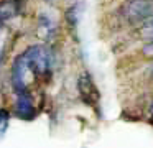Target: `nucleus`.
I'll list each match as a JSON object with an SVG mask.
<instances>
[{"mask_svg":"<svg viewBox=\"0 0 153 148\" xmlns=\"http://www.w3.org/2000/svg\"><path fill=\"white\" fill-rule=\"evenodd\" d=\"M28 66L33 71L35 77H50L54 68V54L48 46L45 45H33L23 51Z\"/></svg>","mask_w":153,"mask_h":148,"instance_id":"nucleus-1","label":"nucleus"},{"mask_svg":"<svg viewBox=\"0 0 153 148\" xmlns=\"http://www.w3.org/2000/svg\"><path fill=\"white\" fill-rule=\"evenodd\" d=\"M7 38H8L7 26L4 25V22H0V62H2V59H4V54H5V46H7Z\"/></svg>","mask_w":153,"mask_h":148,"instance_id":"nucleus-8","label":"nucleus"},{"mask_svg":"<svg viewBox=\"0 0 153 148\" xmlns=\"http://www.w3.org/2000/svg\"><path fill=\"white\" fill-rule=\"evenodd\" d=\"M8 120H10V114H8V110L2 109V110H0V137H2L5 132H7Z\"/></svg>","mask_w":153,"mask_h":148,"instance_id":"nucleus-10","label":"nucleus"},{"mask_svg":"<svg viewBox=\"0 0 153 148\" xmlns=\"http://www.w3.org/2000/svg\"><path fill=\"white\" fill-rule=\"evenodd\" d=\"M20 13V3L18 0H8L0 3V22H7Z\"/></svg>","mask_w":153,"mask_h":148,"instance_id":"nucleus-7","label":"nucleus"},{"mask_svg":"<svg viewBox=\"0 0 153 148\" xmlns=\"http://www.w3.org/2000/svg\"><path fill=\"white\" fill-rule=\"evenodd\" d=\"M36 33L45 41L53 39L54 35H56V22L48 13H40V16H38V25H36Z\"/></svg>","mask_w":153,"mask_h":148,"instance_id":"nucleus-6","label":"nucleus"},{"mask_svg":"<svg viewBox=\"0 0 153 148\" xmlns=\"http://www.w3.org/2000/svg\"><path fill=\"white\" fill-rule=\"evenodd\" d=\"M77 89H79V94H81V99H82L86 104L92 105L97 102L99 99V92H97V87L96 84L92 82L89 74H82L77 81Z\"/></svg>","mask_w":153,"mask_h":148,"instance_id":"nucleus-5","label":"nucleus"},{"mask_svg":"<svg viewBox=\"0 0 153 148\" xmlns=\"http://www.w3.org/2000/svg\"><path fill=\"white\" fill-rule=\"evenodd\" d=\"M77 7L79 5H74V7H71V8H68V22L71 23L73 26H76V23H77Z\"/></svg>","mask_w":153,"mask_h":148,"instance_id":"nucleus-11","label":"nucleus"},{"mask_svg":"<svg viewBox=\"0 0 153 148\" xmlns=\"http://www.w3.org/2000/svg\"><path fill=\"white\" fill-rule=\"evenodd\" d=\"M140 36L143 39H153V18H150L148 22H145L140 26Z\"/></svg>","mask_w":153,"mask_h":148,"instance_id":"nucleus-9","label":"nucleus"},{"mask_svg":"<svg viewBox=\"0 0 153 148\" xmlns=\"http://www.w3.org/2000/svg\"><path fill=\"white\" fill-rule=\"evenodd\" d=\"M46 2H51V0H46Z\"/></svg>","mask_w":153,"mask_h":148,"instance_id":"nucleus-14","label":"nucleus"},{"mask_svg":"<svg viewBox=\"0 0 153 148\" xmlns=\"http://www.w3.org/2000/svg\"><path fill=\"white\" fill-rule=\"evenodd\" d=\"M120 16L128 25H143L153 18V0H127L120 7Z\"/></svg>","mask_w":153,"mask_h":148,"instance_id":"nucleus-2","label":"nucleus"},{"mask_svg":"<svg viewBox=\"0 0 153 148\" xmlns=\"http://www.w3.org/2000/svg\"><path fill=\"white\" fill-rule=\"evenodd\" d=\"M150 115H152V118H153V102H152V105H150Z\"/></svg>","mask_w":153,"mask_h":148,"instance_id":"nucleus-13","label":"nucleus"},{"mask_svg":"<svg viewBox=\"0 0 153 148\" xmlns=\"http://www.w3.org/2000/svg\"><path fill=\"white\" fill-rule=\"evenodd\" d=\"M15 115L23 120H31L36 115V109H35L33 97L30 92H22L17 94V100H15Z\"/></svg>","mask_w":153,"mask_h":148,"instance_id":"nucleus-4","label":"nucleus"},{"mask_svg":"<svg viewBox=\"0 0 153 148\" xmlns=\"http://www.w3.org/2000/svg\"><path fill=\"white\" fill-rule=\"evenodd\" d=\"M10 79H12V87L17 94L22 92H28V87L33 81H36L33 71L28 66L27 58L22 54H18L13 59V64H12V71H10Z\"/></svg>","mask_w":153,"mask_h":148,"instance_id":"nucleus-3","label":"nucleus"},{"mask_svg":"<svg viewBox=\"0 0 153 148\" xmlns=\"http://www.w3.org/2000/svg\"><path fill=\"white\" fill-rule=\"evenodd\" d=\"M142 53H143V56H145V58L153 59V39H150L148 43H145V45H143Z\"/></svg>","mask_w":153,"mask_h":148,"instance_id":"nucleus-12","label":"nucleus"}]
</instances>
